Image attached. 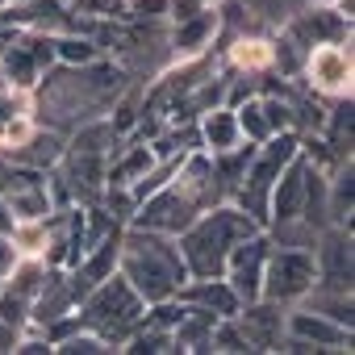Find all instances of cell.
<instances>
[{
  "label": "cell",
  "mask_w": 355,
  "mask_h": 355,
  "mask_svg": "<svg viewBox=\"0 0 355 355\" xmlns=\"http://www.w3.org/2000/svg\"><path fill=\"white\" fill-rule=\"evenodd\" d=\"M301 305L305 309H318V313H326L330 322H338V326H355V305H351V293H334V288H309L305 297H301Z\"/></svg>",
  "instance_id": "cell-24"
},
{
  "label": "cell",
  "mask_w": 355,
  "mask_h": 355,
  "mask_svg": "<svg viewBox=\"0 0 355 355\" xmlns=\"http://www.w3.org/2000/svg\"><path fill=\"white\" fill-rule=\"evenodd\" d=\"M305 184H309V155H305V150H297V155L284 163V171L276 175V184H272V197H268V226L301 218Z\"/></svg>",
  "instance_id": "cell-15"
},
{
  "label": "cell",
  "mask_w": 355,
  "mask_h": 355,
  "mask_svg": "<svg viewBox=\"0 0 355 355\" xmlns=\"http://www.w3.org/2000/svg\"><path fill=\"white\" fill-rule=\"evenodd\" d=\"M218 184H214V159L209 150H189L180 159V167L171 171V180L159 184L150 197H142L130 214V226H142V230H159V234H180L189 230L209 205H218Z\"/></svg>",
  "instance_id": "cell-2"
},
{
  "label": "cell",
  "mask_w": 355,
  "mask_h": 355,
  "mask_svg": "<svg viewBox=\"0 0 355 355\" xmlns=\"http://www.w3.org/2000/svg\"><path fill=\"white\" fill-rule=\"evenodd\" d=\"M142 313H146V301L130 288V280L121 272L105 276L84 301H80V322L88 330H96L113 351H121V343L142 326Z\"/></svg>",
  "instance_id": "cell-5"
},
{
  "label": "cell",
  "mask_w": 355,
  "mask_h": 355,
  "mask_svg": "<svg viewBox=\"0 0 355 355\" xmlns=\"http://www.w3.org/2000/svg\"><path fill=\"white\" fill-rule=\"evenodd\" d=\"M313 280H318V268H313V251L309 247H280V243H272L268 263H263L259 297L280 301V305H297L313 288Z\"/></svg>",
  "instance_id": "cell-8"
},
{
  "label": "cell",
  "mask_w": 355,
  "mask_h": 355,
  "mask_svg": "<svg viewBox=\"0 0 355 355\" xmlns=\"http://www.w3.org/2000/svg\"><path fill=\"white\" fill-rule=\"evenodd\" d=\"M351 205H355V167H351V159H343L326 175V214H330V226H347L351 230Z\"/></svg>",
  "instance_id": "cell-22"
},
{
  "label": "cell",
  "mask_w": 355,
  "mask_h": 355,
  "mask_svg": "<svg viewBox=\"0 0 355 355\" xmlns=\"http://www.w3.org/2000/svg\"><path fill=\"white\" fill-rule=\"evenodd\" d=\"M125 80L130 71L105 55H96L92 63H55L30 88V117L34 125H46L67 138L71 130L109 117L113 101L130 88Z\"/></svg>",
  "instance_id": "cell-1"
},
{
  "label": "cell",
  "mask_w": 355,
  "mask_h": 355,
  "mask_svg": "<svg viewBox=\"0 0 355 355\" xmlns=\"http://www.w3.org/2000/svg\"><path fill=\"white\" fill-rule=\"evenodd\" d=\"M268 251H272V239H268V230H259V234H251V239L234 243V251L226 255L222 276H226V284L234 288V297H239L243 305H247V301H259Z\"/></svg>",
  "instance_id": "cell-11"
},
{
  "label": "cell",
  "mask_w": 355,
  "mask_h": 355,
  "mask_svg": "<svg viewBox=\"0 0 355 355\" xmlns=\"http://www.w3.org/2000/svg\"><path fill=\"white\" fill-rule=\"evenodd\" d=\"M96 55H105L92 38L84 34H55V63H92Z\"/></svg>",
  "instance_id": "cell-27"
},
{
  "label": "cell",
  "mask_w": 355,
  "mask_h": 355,
  "mask_svg": "<svg viewBox=\"0 0 355 355\" xmlns=\"http://www.w3.org/2000/svg\"><path fill=\"white\" fill-rule=\"evenodd\" d=\"M13 222H17V218H13V209L5 205V197H0V234H9V230H13Z\"/></svg>",
  "instance_id": "cell-34"
},
{
  "label": "cell",
  "mask_w": 355,
  "mask_h": 355,
  "mask_svg": "<svg viewBox=\"0 0 355 355\" xmlns=\"http://www.w3.org/2000/svg\"><path fill=\"white\" fill-rule=\"evenodd\" d=\"M201 5H218V0H201Z\"/></svg>",
  "instance_id": "cell-37"
},
{
  "label": "cell",
  "mask_w": 355,
  "mask_h": 355,
  "mask_svg": "<svg viewBox=\"0 0 355 355\" xmlns=\"http://www.w3.org/2000/svg\"><path fill=\"white\" fill-rule=\"evenodd\" d=\"M297 150H301V134H293V130H280L268 142H259L255 155H251V163H247V171H243V180H239V189H234V197H230V205H239L243 214H251L263 230H268V197H272V184H276V175L284 171V163Z\"/></svg>",
  "instance_id": "cell-6"
},
{
  "label": "cell",
  "mask_w": 355,
  "mask_h": 355,
  "mask_svg": "<svg viewBox=\"0 0 355 355\" xmlns=\"http://www.w3.org/2000/svg\"><path fill=\"white\" fill-rule=\"evenodd\" d=\"M117 272L130 280V288H134L146 305L175 297V293H180V284L189 280L184 255H180V247H175L171 234L142 230V226H130V222H125V230H121Z\"/></svg>",
  "instance_id": "cell-3"
},
{
  "label": "cell",
  "mask_w": 355,
  "mask_h": 355,
  "mask_svg": "<svg viewBox=\"0 0 355 355\" xmlns=\"http://www.w3.org/2000/svg\"><path fill=\"white\" fill-rule=\"evenodd\" d=\"M17 259H21V251L13 247V239H9V234H0V280H5V276L17 268Z\"/></svg>",
  "instance_id": "cell-32"
},
{
  "label": "cell",
  "mask_w": 355,
  "mask_h": 355,
  "mask_svg": "<svg viewBox=\"0 0 355 355\" xmlns=\"http://www.w3.org/2000/svg\"><path fill=\"white\" fill-rule=\"evenodd\" d=\"M9 239H13V247L21 255H38L42 259V251H46V218H38V222H13Z\"/></svg>",
  "instance_id": "cell-29"
},
{
  "label": "cell",
  "mask_w": 355,
  "mask_h": 355,
  "mask_svg": "<svg viewBox=\"0 0 355 355\" xmlns=\"http://www.w3.org/2000/svg\"><path fill=\"white\" fill-rule=\"evenodd\" d=\"M334 9H338L347 21H351V9H355V0H334Z\"/></svg>",
  "instance_id": "cell-35"
},
{
  "label": "cell",
  "mask_w": 355,
  "mask_h": 355,
  "mask_svg": "<svg viewBox=\"0 0 355 355\" xmlns=\"http://www.w3.org/2000/svg\"><path fill=\"white\" fill-rule=\"evenodd\" d=\"M284 318H288V305L268 301V297L247 301L234 313V322L247 334V347L251 351H280V343H284Z\"/></svg>",
  "instance_id": "cell-14"
},
{
  "label": "cell",
  "mask_w": 355,
  "mask_h": 355,
  "mask_svg": "<svg viewBox=\"0 0 355 355\" xmlns=\"http://www.w3.org/2000/svg\"><path fill=\"white\" fill-rule=\"evenodd\" d=\"M209 351L243 355V351H251V347H247V334L239 330V322H234V318H218V326H214V334H209Z\"/></svg>",
  "instance_id": "cell-30"
},
{
  "label": "cell",
  "mask_w": 355,
  "mask_h": 355,
  "mask_svg": "<svg viewBox=\"0 0 355 355\" xmlns=\"http://www.w3.org/2000/svg\"><path fill=\"white\" fill-rule=\"evenodd\" d=\"M234 113H239V130H243L247 142H268V138H272V125H268V117H263L259 96H247Z\"/></svg>",
  "instance_id": "cell-28"
},
{
  "label": "cell",
  "mask_w": 355,
  "mask_h": 355,
  "mask_svg": "<svg viewBox=\"0 0 355 355\" xmlns=\"http://www.w3.org/2000/svg\"><path fill=\"white\" fill-rule=\"evenodd\" d=\"M351 76H355V63H351L347 42H322L301 63V84L318 96H330V101L351 96Z\"/></svg>",
  "instance_id": "cell-9"
},
{
  "label": "cell",
  "mask_w": 355,
  "mask_h": 355,
  "mask_svg": "<svg viewBox=\"0 0 355 355\" xmlns=\"http://www.w3.org/2000/svg\"><path fill=\"white\" fill-rule=\"evenodd\" d=\"M197 134H201V150L218 155V150H230L234 142H243V130H239V113L230 105H214L197 117Z\"/></svg>",
  "instance_id": "cell-20"
},
{
  "label": "cell",
  "mask_w": 355,
  "mask_h": 355,
  "mask_svg": "<svg viewBox=\"0 0 355 355\" xmlns=\"http://www.w3.org/2000/svg\"><path fill=\"white\" fill-rule=\"evenodd\" d=\"M175 301L214 309L218 318H234L239 305H243V301L234 297V288L226 284V276H189V280L180 284V293H175Z\"/></svg>",
  "instance_id": "cell-18"
},
{
  "label": "cell",
  "mask_w": 355,
  "mask_h": 355,
  "mask_svg": "<svg viewBox=\"0 0 355 355\" xmlns=\"http://www.w3.org/2000/svg\"><path fill=\"white\" fill-rule=\"evenodd\" d=\"M259 230H263V226H259L251 214H243V209L230 205V201H218V205H209L189 230L175 234V247H180V255H184L189 276H222L226 255L234 251V243H243V239H251V234H259Z\"/></svg>",
  "instance_id": "cell-4"
},
{
  "label": "cell",
  "mask_w": 355,
  "mask_h": 355,
  "mask_svg": "<svg viewBox=\"0 0 355 355\" xmlns=\"http://www.w3.org/2000/svg\"><path fill=\"white\" fill-rule=\"evenodd\" d=\"M272 59H276V42L263 38V34H239L226 46L230 71H243V76H268L272 71Z\"/></svg>",
  "instance_id": "cell-19"
},
{
  "label": "cell",
  "mask_w": 355,
  "mask_h": 355,
  "mask_svg": "<svg viewBox=\"0 0 355 355\" xmlns=\"http://www.w3.org/2000/svg\"><path fill=\"white\" fill-rule=\"evenodd\" d=\"M284 334H297V338H305V343H313L318 351H351V330L347 326H338V322H330L326 313H318V309H293L288 318H284Z\"/></svg>",
  "instance_id": "cell-17"
},
{
  "label": "cell",
  "mask_w": 355,
  "mask_h": 355,
  "mask_svg": "<svg viewBox=\"0 0 355 355\" xmlns=\"http://www.w3.org/2000/svg\"><path fill=\"white\" fill-rule=\"evenodd\" d=\"M284 38H288L301 55H309V51L322 46V42H347V38H351V21H347L334 5H313V9H305V13H297V17L288 21Z\"/></svg>",
  "instance_id": "cell-13"
},
{
  "label": "cell",
  "mask_w": 355,
  "mask_h": 355,
  "mask_svg": "<svg viewBox=\"0 0 355 355\" xmlns=\"http://www.w3.org/2000/svg\"><path fill=\"white\" fill-rule=\"evenodd\" d=\"M218 30H222V13H218V5H201L193 17L175 21V30H171L167 46H171V55H175V59L184 63V59H197V55H205Z\"/></svg>",
  "instance_id": "cell-16"
},
{
  "label": "cell",
  "mask_w": 355,
  "mask_h": 355,
  "mask_svg": "<svg viewBox=\"0 0 355 355\" xmlns=\"http://www.w3.org/2000/svg\"><path fill=\"white\" fill-rule=\"evenodd\" d=\"M46 67H55V34L0 26V80L30 92Z\"/></svg>",
  "instance_id": "cell-7"
},
{
  "label": "cell",
  "mask_w": 355,
  "mask_h": 355,
  "mask_svg": "<svg viewBox=\"0 0 355 355\" xmlns=\"http://www.w3.org/2000/svg\"><path fill=\"white\" fill-rule=\"evenodd\" d=\"M121 351H130V355H163V351H175V338H171V330L138 326V330L121 343Z\"/></svg>",
  "instance_id": "cell-26"
},
{
  "label": "cell",
  "mask_w": 355,
  "mask_h": 355,
  "mask_svg": "<svg viewBox=\"0 0 355 355\" xmlns=\"http://www.w3.org/2000/svg\"><path fill=\"white\" fill-rule=\"evenodd\" d=\"M5 5H21V0H0V9H5Z\"/></svg>",
  "instance_id": "cell-36"
},
{
  "label": "cell",
  "mask_w": 355,
  "mask_h": 355,
  "mask_svg": "<svg viewBox=\"0 0 355 355\" xmlns=\"http://www.w3.org/2000/svg\"><path fill=\"white\" fill-rule=\"evenodd\" d=\"M313 268H318V288L351 293L355 284V259H351V230L347 226H322L313 243Z\"/></svg>",
  "instance_id": "cell-10"
},
{
  "label": "cell",
  "mask_w": 355,
  "mask_h": 355,
  "mask_svg": "<svg viewBox=\"0 0 355 355\" xmlns=\"http://www.w3.org/2000/svg\"><path fill=\"white\" fill-rule=\"evenodd\" d=\"M17 338H21V330H17L13 322L0 318V351H13V347H17Z\"/></svg>",
  "instance_id": "cell-33"
},
{
  "label": "cell",
  "mask_w": 355,
  "mask_h": 355,
  "mask_svg": "<svg viewBox=\"0 0 355 355\" xmlns=\"http://www.w3.org/2000/svg\"><path fill=\"white\" fill-rule=\"evenodd\" d=\"M63 134H55V130H46V125H34V134L21 142V146H13L9 150V159L13 163H21V167H34V171H51L55 163H59V155H63Z\"/></svg>",
  "instance_id": "cell-21"
},
{
  "label": "cell",
  "mask_w": 355,
  "mask_h": 355,
  "mask_svg": "<svg viewBox=\"0 0 355 355\" xmlns=\"http://www.w3.org/2000/svg\"><path fill=\"white\" fill-rule=\"evenodd\" d=\"M46 272H51V268H46L38 255H21L17 268L0 280V318L13 322V326L21 330V326L30 322V305H34V297H38Z\"/></svg>",
  "instance_id": "cell-12"
},
{
  "label": "cell",
  "mask_w": 355,
  "mask_h": 355,
  "mask_svg": "<svg viewBox=\"0 0 355 355\" xmlns=\"http://www.w3.org/2000/svg\"><path fill=\"white\" fill-rule=\"evenodd\" d=\"M55 351L59 355H105V351H113L96 330H88V326H80V330H71L63 343H55Z\"/></svg>",
  "instance_id": "cell-31"
},
{
  "label": "cell",
  "mask_w": 355,
  "mask_h": 355,
  "mask_svg": "<svg viewBox=\"0 0 355 355\" xmlns=\"http://www.w3.org/2000/svg\"><path fill=\"white\" fill-rule=\"evenodd\" d=\"M21 117H30V92H21V88H13V84L0 80V146H5L9 130Z\"/></svg>",
  "instance_id": "cell-25"
},
{
  "label": "cell",
  "mask_w": 355,
  "mask_h": 355,
  "mask_svg": "<svg viewBox=\"0 0 355 355\" xmlns=\"http://www.w3.org/2000/svg\"><path fill=\"white\" fill-rule=\"evenodd\" d=\"M218 326V313L214 309H201V305H184V318L175 322L171 338H175V351H209V334Z\"/></svg>",
  "instance_id": "cell-23"
}]
</instances>
